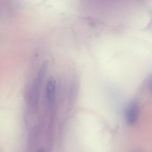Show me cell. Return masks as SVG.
I'll return each instance as SVG.
<instances>
[{"mask_svg":"<svg viewBox=\"0 0 152 152\" xmlns=\"http://www.w3.org/2000/svg\"><path fill=\"white\" fill-rule=\"evenodd\" d=\"M48 68V63L44 62L39 70L32 85L31 91V99L32 104H36L39 102V91Z\"/></svg>","mask_w":152,"mask_h":152,"instance_id":"cell-1","label":"cell"},{"mask_svg":"<svg viewBox=\"0 0 152 152\" xmlns=\"http://www.w3.org/2000/svg\"><path fill=\"white\" fill-rule=\"evenodd\" d=\"M139 113V108L137 103L133 102L130 104L126 113V119L127 123L132 125L137 122Z\"/></svg>","mask_w":152,"mask_h":152,"instance_id":"cell-2","label":"cell"},{"mask_svg":"<svg viewBox=\"0 0 152 152\" xmlns=\"http://www.w3.org/2000/svg\"><path fill=\"white\" fill-rule=\"evenodd\" d=\"M56 82L53 77H50L48 80L46 86V94L47 99L50 103L54 102L56 97Z\"/></svg>","mask_w":152,"mask_h":152,"instance_id":"cell-3","label":"cell"},{"mask_svg":"<svg viewBox=\"0 0 152 152\" xmlns=\"http://www.w3.org/2000/svg\"><path fill=\"white\" fill-rule=\"evenodd\" d=\"M130 152H142V151L140 148H136V149H134L133 150H132Z\"/></svg>","mask_w":152,"mask_h":152,"instance_id":"cell-4","label":"cell"},{"mask_svg":"<svg viewBox=\"0 0 152 152\" xmlns=\"http://www.w3.org/2000/svg\"><path fill=\"white\" fill-rule=\"evenodd\" d=\"M37 152H46V151L43 148H41V149H39Z\"/></svg>","mask_w":152,"mask_h":152,"instance_id":"cell-5","label":"cell"}]
</instances>
